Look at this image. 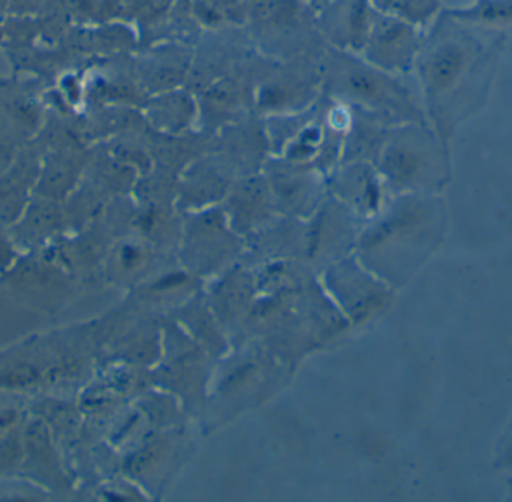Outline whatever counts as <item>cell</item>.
Listing matches in <instances>:
<instances>
[{
  "label": "cell",
  "mask_w": 512,
  "mask_h": 502,
  "mask_svg": "<svg viewBox=\"0 0 512 502\" xmlns=\"http://www.w3.org/2000/svg\"><path fill=\"white\" fill-rule=\"evenodd\" d=\"M502 32L451 20L439 12L417 59L423 107L444 144L483 108L502 48Z\"/></svg>",
  "instance_id": "obj_1"
},
{
  "label": "cell",
  "mask_w": 512,
  "mask_h": 502,
  "mask_svg": "<svg viewBox=\"0 0 512 502\" xmlns=\"http://www.w3.org/2000/svg\"><path fill=\"white\" fill-rule=\"evenodd\" d=\"M375 32V50L379 63L388 71H411L417 65L424 36L417 24L400 17L382 21Z\"/></svg>",
  "instance_id": "obj_2"
},
{
  "label": "cell",
  "mask_w": 512,
  "mask_h": 502,
  "mask_svg": "<svg viewBox=\"0 0 512 502\" xmlns=\"http://www.w3.org/2000/svg\"><path fill=\"white\" fill-rule=\"evenodd\" d=\"M451 20L505 33L512 29V0H474L463 8L441 9Z\"/></svg>",
  "instance_id": "obj_3"
},
{
  "label": "cell",
  "mask_w": 512,
  "mask_h": 502,
  "mask_svg": "<svg viewBox=\"0 0 512 502\" xmlns=\"http://www.w3.org/2000/svg\"><path fill=\"white\" fill-rule=\"evenodd\" d=\"M391 14L414 24L426 23L433 15L439 14L441 0H384Z\"/></svg>",
  "instance_id": "obj_4"
}]
</instances>
